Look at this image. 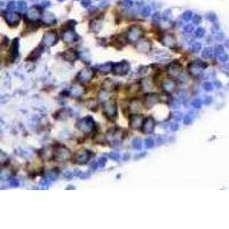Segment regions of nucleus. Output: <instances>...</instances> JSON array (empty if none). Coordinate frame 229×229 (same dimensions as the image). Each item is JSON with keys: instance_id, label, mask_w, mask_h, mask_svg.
<instances>
[{"instance_id": "obj_29", "label": "nucleus", "mask_w": 229, "mask_h": 229, "mask_svg": "<svg viewBox=\"0 0 229 229\" xmlns=\"http://www.w3.org/2000/svg\"><path fill=\"white\" fill-rule=\"evenodd\" d=\"M86 104H87V108L93 109V110H95V109L97 108V102H96L95 100H88V101L86 102Z\"/></svg>"}, {"instance_id": "obj_5", "label": "nucleus", "mask_w": 229, "mask_h": 229, "mask_svg": "<svg viewBox=\"0 0 229 229\" xmlns=\"http://www.w3.org/2000/svg\"><path fill=\"white\" fill-rule=\"evenodd\" d=\"M94 77V70L89 69V68H85L82 70L79 71V73L77 74V80L81 84H86L89 82Z\"/></svg>"}, {"instance_id": "obj_7", "label": "nucleus", "mask_w": 229, "mask_h": 229, "mask_svg": "<svg viewBox=\"0 0 229 229\" xmlns=\"http://www.w3.org/2000/svg\"><path fill=\"white\" fill-rule=\"evenodd\" d=\"M129 71V63L126 61H121L119 63L113 64L112 66V72L117 76H124Z\"/></svg>"}, {"instance_id": "obj_6", "label": "nucleus", "mask_w": 229, "mask_h": 229, "mask_svg": "<svg viewBox=\"0 0 229 229\" xmlns=\"http://www.w3.org/2000/svg\"><path fill=\"white\" fill-rule=\"evenodd\" d=\"M90 156H92V155H90L89 151H87V150H79V151H77V152L72 156V160H73L74 163L79 164V165H82V164H86V163L89 160Z\"/></svg>"}, {"instance_id": "obj_48", "label": "nucleus", "mask_w": 229, "mask_h": 229, "mask_svg": "<svg viewBox=\"0 0 229 229\" xmlns=\"http://www.w3.org/2000/svg\"><path fill=\"white\" fill-rule=\"evenodd\" d=\"M171 128H172V129H176V128H177V125H172Z\"/></svg>"}, {"instance_id": "obj_39", "label": "nucleus", "mask_w": 229, "mask_h": 229, "mask_svg": "<svg viewBox=\"0 0 229 229\" xmlns=\"http://www.w3.org/2000/svg\"><path fill=\"white\" fill-rule=\"evenodd\" d=\"M204 32H205L204 29H198V30L196 31V37H203V35L205 34Z\"/></svg>"}, {"instance_id": "obj_45", "label": "nucleus", "mask_w": 229, "mask_h": 229, "mask_svg": "<svg viewBox=\"0 0 229 229\" xmlns=\"http://www.w3.org/2000/svg\"><path fill=\"white\" fill-rule=\"evenodd\" d=\"M15 7H16V6H15V3H14V2H9V3H8V9L13 10Z\"/></svg>"}, {"instance_id": "obj_32", "label": "nucleus", "mask_w": 229, "mask_h": 229, "mask_svg": "<svg viewBox=\"0 0 229 229\" xmlns=\"http://www.w3.org/2000/svg\"><path fill=\"white\" fill-rule=\"evenodd\" d=\"M133 147L136 148V149H140V148H141V140H140L139 137L133 140Z\"/></svg>"}, {"instance_id": "obj_13", "label": "nucleus", "mask_w": 229, "mask_h": 229, "mask_svg": "<svg viewBox=\"0 0 229 229\" xmlns=\"http://www.w3.org/2000/svg\"><path fill=\"white\" fill-rule=\"evenodd\" d=\"M166 72L171 77H179L182 72V65L179 62H173L171 65H168Z\"/></svg>"}, {"instance_id": "obj_20", "label": "nucleus", "mask_w": 229, "mask_h": 229, "mask_svg": "<svg viewBox=\"0 0 229 229\" xmlns=\"http://www.w3.org/2000/svg\"><path fill=\"white\" fill-rule=\"evenodd\" d=\"M62 56H63V58H64L65 61L74 62V61L79 57V54H78V52H77L76 49H68V50H65V52L62 54Z\"/></svg>"}, {"instance_id": "obj_9", "label": "nucleus", "mask_w": 229, "mask_h": 229, "mask_svg": "<svg viewBox=\"0 0 229 229\" xmlns=\"http://www.w3.org/2000/svg\"><path fill=\"white\" fill-rule=\"evenodd\" d=\"M143 121H144V118L142 114H139V113H132L129 116V126L131 128L133 129H139L142 127L143 125Z\"/></svg>"}, {"instance_id": "obj_8", "label": "nucleus", "mask_w": 229, "mask_h": 229, "mask_svg": "<svg viewBox=\"0 0 229 229\" xmlns=\"http://www.w3.org/2000/svg\"><path fill=\"white\" fill-rule=\"evenodd\" d=\"M57 39H58V37H57L56 31L50 30V31L45 33V35L42 38V45H45L47 47H50V46H53V45H55L57 42Z\"/></svg>"}, {"instance_id": "obj_47", "label": "nucleus", "mask_w": 229, "mask_h": 229, "mask_svg": "<svg viewBox=\"0 0 229 229\" xmlns=\"http://www.w3.org/2000/svg\"><path fill=\"white\" fill-rule=\"evenodd\" d=\"M184 30H185V32H189V31H192V30H194V26H192V24H191V25H189V26H187V27H185Z\"/></svg>"}, {"instance_id": "obj_21", "label": "nucleus", "mask_w": 229, "mask_h": 229, "mask_svg": "<svg viewBox=\"0 0 229 229\" xmlns=\"http://www.w3.org/2000/svg\"><path fill=\"white\" fill-rule=\"evenodd\" d=\"M142 105H144V104H142L141 101H137L136 98H133L128 104V110H129L131 113H137V111H140Z\"/></svg>"}, {"instance_id": "obj_14", "label": "nucleus", "mask_w": 229, "mask_h": 229, "mask_svg": "<svg viewBox=\"0 0 229 229\" xmlns=\"http://www.w3.org/2000/svg\"><path fill=\"white\" fill-rule=\"evenodd\" d=\"M155 119L152 118V117H148V118H145L144 119V121H143V125H142V131H143V133H145V134H151L152 132H153V129H155Z\"/></svg>"}, {"instance_id": "obj_41", "label": "nucleus", "mask_w": 229, "mask_h": 229, "mask_svg": "<svg viewBox=\"0 0 229 229\" xmlns=\"http://www.w3.org/2000/svg\"><path fill=\"white\" fill-rule=\"evenodd\" d=\"M109 157H110V158H112V159H118V158H119V153L112 152V153H110V155H109Z\"/></svg>"}, {"instance_id": "obj_4", "label": "nucleus", "mask_w": 229, "mask_h": 229, "mask_svg": "<svg viewBox=\"0 0 229 229\" xmlns=\"http://www.w3.org/2000/svg\"><path fill=\"white\" fill-rule=\"evenodd\" d=\"M102 111L105 114V117H108L111 120L116 119L117 117V105L114 102H110V101L104 102L102 106Z\"/></svg>"}, {"instance_id": "obj_11", "label": "nucleus", "mask_w": 229, "mask_h": 229, "mask_svg": "<svg viewBox=\"0 0 229 229\" xmlns=\"http://www.w3.org/2000/svg\"><path fill=\"white\" fill-rule=\"evenodd\" d=\"M203 68H206V63L202 62V61H195L194 63H191L189 65V72L194 76V77H198L202 73Z\"/></svg>"}, {"instance_id": "obj_43", "label": "nucleus", "mask_w": 229, "mask_h": 229, "mask_svg": "<svg viewBox=\"0 0 229 229\" xmlns=\"http://www.w3.org/2000/svg\"><path fill=\"white\" fill-rule=\"evenodd\" d=\"M215 49H216V50H215V53H216V54H222V53H223V52H222V50H223V48H222L221 46H216V47H215Z\"/></svg>"}, {"instance_id": "obj_38", "label": "nucleus", "mask_w": 229, "mask_h": 229, "mask_svg": "<svg viewBox=\"0 0 229 229\" xmlns=\"http://www.w3.org/2000/svg\"><path fill=\"white\" fill-rule=\"evenodd\" d=\"M120 5H123V6H125V7H131V6H132V1H131V0H123V1L120 2Z\"/></svg>"}, {"instance_id": "obj_49", "label": "nucleus", "mask_w": 229, "mask_h": 229, "mask_svg": "<svg viewBox=\"0 0 229 229\" xmlns=\"http://www.w3.org/2000/svg\"><path fill=\"white\" fill-rule=\"evenodd\" d=\"M58 1H63V0H58Z\"/></svg>"}, {"instance_id": "obj_3", "label": "nucleus", "mask_w": 229, "mask_h": 229, "mask_svg": "<svg viewBox=\"0 0 229 229\" xmlns=\"http://www.w3.org/2000/svg\"><path fill=\"white\" fill-rule=\"evenodd\" d=\"M72 157L70 150L63 145H56L54 148V157L53 159L56 161H66Z\"/></svg>"}, {"instance_id": "obj_35", "label": "nucleus", "mask_w": 229, "mask_h": 229, "mask_svg": "<svg viewBox=\"0 0 229 229\" xmlns=\"http://www.w3.org/2000/svg\"><path fill=\"white\" fill-rule=\"evenodd\" d=\"M17 8H18L19 10H24V9L26 8V5H25V2H24V1H19V2L17 3Z\"/></svg>"}, {"instance_id": "obj_24", "label": "nucleus", "mask_w": 229, "mask_h": 229, "mask_svg": "<svg viewBox=\"0 0 229 229\" xmlns=\"http://www.w3.org/2000/svg\"><path fill=\"white\" fill-rule=\"evenodd\" d=\"M97 98H98V102H101V103H104V102L109 101V100H110V92L106 90V89H102V90L98 93Z\"/></svg>"}, {"instance_id": "obj_15", "label": "nucleus", "mask_w": 229, "mask_h": 229, "mask_svg": "<svg viewBox=\"0 0 229 229\" xmlns=\"http://www.w3.org/2000/svg\"><path fill=\"white\" fill-rule=\"evenodd\" d=\"M160 96L157 94H148L144 96V106L145 108H151L152 105H156L157 102H159Z\"/></svg>"}, {"instance_id": "obj_25", "label": "nucleus", "mask_w": 229, "mask_h": 229, "mask_svg": "<svg viewBox=\"0 0 229 229\" xmlns=\"http://www.w3.org/2000/svg\"><path fill=\"white\" fill-rule=\"evenodd\" d=\"M174 88H175V82L173 80L167 79L163 82V89L165 92H172V90H174Z\"/></svg>"}, {"instance_id": "obj_44", "label": "nucleus", "mask_w": 229, "mask_h": 229, "mask_svg": "<svg viewBox=\"0 0 229 229\" xmlns=\"http://www.w3.org/2000/svg\"><path fill=\"white\" fill-rule=\"evenodd\" d=\"M41 5H42V7H49L50 2H49L48 0H42V1H41Z\"/></svg>"}, {"instance_id": "obj_16", "label": "nucleus", "mask_w": 229, "mask_h": 229, "mask_svg": "<svg viewBox=\"0 0 229 229\" xmlns=\"http://www.w3.org/2000/svg\"><path fill=\"white\" fill-rule=\"evenodd\" d=\"M160 41H161L163 45H165V46H167L169 48H173L175 46V42H176L175 41V37L173 34H171V33H164L161 35V38H160Z\"/></svg>"}, {"instance_id": "obj_42", "label": "nucleus", "mask_w": 229, "mask_h": 229, "mask_svg": "<svg viewBox=\"0 0 229 229\" xmlns=\"http://www.w3.org/2000/svg\"><path fill=\"white\" fill-rule=\"evenodd\" d=\"M81 5L84 7H88L90 5V0H81Z\"/></svg>"}, {"instance_id": "obj_12", "label": "nucleus", "mask_w": 229, "mask_h": 229, "mask_svg": "<svg viewBox=\"0 0 229 229\" xmlns=\"http://www.w3.org/2000/svg\"><path fill=\"white\" fill-rule=\"evenodd\" d=\"M62 39L63 41L70 44V42H76L78 40V35L74 33L73 29H64L63 27V32H62Z\"/></svg>"}, {"instance_id": "obj_22", "label": "nucleus", "mask_w": 229, "mask_h": 229, "mask_svg": "<svg viewBox=\"0 0 229 229\" xmlns=\"http://www.w3.org/2000/svg\"><path fill=\"white\" fill-rule=\"evenodd\" d=\"M41 19H42V23L46 24V25H52V24L56 23V18H55V16L52 13H45L42 15Z\"/></svg>"}, {"instance_id": "obj_10", "label": "nucleus", "mask_w": 229, "mask_h": 229, "mask_svg": "<svg viewBox=\"0 0 229 229\" xmlns=\"http://www.w3.org/2000/svg\"><path fill=\"white\" fill-rule=\"evenodd\" d=\"M41 16V8L39 6H32L26 11V21H37Z\"/></svg>"}, {"instance_id": "obj_18", "label": "nucleus", "mask_w": 229, "mask_h": 229, "mask_svg": "<svg viewBox=\"0 0 229 229\" xmlns=\"http://www.w3.org/2000/svg\"><path fill=\"white\" fill-rule=\"evenodd\" d=\"M3 16H5V18H6V22H7L9 25H11V26L17 25L18 22H19V18H21V15L17 14V13H9V14H7V15L3 14Z\"/></svg>"}, {"instance_id": "obj_37", "label": "nucleus", "mask_w": 229, "mask_h": 229, "mask_svg": "<svg viewBox=\"0 0 229 229\" xmlns=\"http://www.w3.org/2000/svg\"><path fill=\"white\" fill-rule=\"evenodd\" d=\"M204 88L206 89V90H212L213 89V85L211 84V82H204Z\"/></svg>"}, {"instance_id": "obj_23", "label": "nucleus", "mask_w": 229, "mask_h": 229, "mask_svg": "<svg viewBox=\"0 0 229 229\" xmlns=\"http://www.w3.org/2000/svg\"><path fill=\"white\" fill-rule=\"evenodd\" d=\"M90 31L94 33H97L101 27H102V21L100 18H94L93 21H90Z\"/></svg>"}, {"instance_id": "obj_36", "label": "nucleus", "mask_w": 229, "mask_h": 229, "mask_svg": "<svg viewBox=\"0 0 229 229\" xmlns=\"http://www.w3.org/2000/svg\"><path fill=\"white\" fill-rule=\"evenodd\" d=\"M200 48H202V46H200V44H198V42L194 44L192 47H191V49H192L194 52H198V50H200Z\"/></svg>"}, {"instance_id": "obj_34", "label": "nucleus", "mask_w": 229, "mask_h": 229, "mask_svg": "<svg viewBox=\"0 0 229 229\" xmlns=\"http://www.w3.org/2000/svg\"><path fill=\"white\" fill-rule=\"evenodd\" d=\"M212 55V49L211 48H206L205 50H203V56L204 57H208Z\"/></svg>"}, {"instance_id": "obj_28", "label": "nucleus", "mask_w": 229, "mask_h": 229, "mask_svg": "<svg viewBox=\"0 0 229 229\" xmlns=\"http://www.w3.org/2000/svg\"><path fill=\"white\" fill-rule=\"evenodd\" d=\"M112 64L111 63H105V64H102L101 66H100V72L101 73H108V72H110V71H112Z\"/></svg>"}, {"instance_id": "obj_30", "label": "nucleus", "mask_w": 229, "mask_h": 229, "mask_svg": "<svg viewBox=\"0 0 229 229\" xmlns=\"http://www.w3.org/2000/svg\"><path fill=\"white\" fill-rule=\"evenodd\" d=\"M192 17H194V15H192V13H191V11H185V13L183 14V16H182V18H183L184 21L192 19Z\"/></svg>"}, {"instance_id": "obj_1", "label": "nucleus", "mask_w": 229, "mask_h": 229, "mask_svg": "<svg viewBox=\"0 0 229 229\" xmlns=\"http://www.w3.org/2000/svg\"><path fill=\"white\" fill-rule=\"evenodd\" d=\"M77 127H78V129H79L80 132H82V133H85V134H89V133H92V132L94 131V128H95V123H94L93 118H92L90 116H88V117H85L84 119L78 120Z\"/></svg>"}, {"instance_id": "obj_31", "label": "nucleus", "mask_w": 229, "mask_h": 229, "mask_svg": "<svg viewBox=\"0 0 229 229\" xmlns=\"http://www.w3.org/2000/svg\"><path fill=\"white\" fill-rule=\"evenodd\" d=\"M150 13H151V9H150V7H143V9H142V11H141V14L143 15V16H149L150 15Z\"/></svg>"}, {"instance_id": "obj_2", "label": "nucleus", "mask_w": 229, "mask_h": 229, "mask_svg": "<svg viewBox=\"0 0 229 229\" xmlns=\"http://www.w3.org/2000/svg\"><path fill=\"white\" fill-rule=\"evenodd\" d=\"M143 33H144V31H143V29L140 25H132L128 29V31L126 32L125 35H126V38H127V40L129 42L134 44V42H137L141 39V37L143 35Z\"/></svg>"}, {"instance_id": "obj_17", "label": "nucleus", "mask_w": 229, "mask_h": 229, "mask_svg": "<svg viewBox=\"0 0 229 229\" xmlns=\"http://www.w3.org/2000/svg\"><path fill=\"white\" fill-rule=\"evenodd\" d=\"M140 87H141V89H143L145 92H151L153 89V87H155L153 80L150 79V78L143 77V79L140 80Z\"/></svg>"}, {"instance_id": "obj_19", "label": "nucleus", "mask_w": 229, "mask_h": 229, "mask_svg": "<svg viewBox=\"0 0 229 229\" xmlns=\"http://www.w3.org/2000/svg\"><path fill=\"white\" fill-rule=\"evenodd\" d=\"M136 49L141 53H147L151 49V42L147 39H141L136 44Z\"/></svg>"}, {"instance_id": "obj_27", "label": "nucleus", "mask_w": 229, "mask_h": 229, "mask_svg": "<svg viewBox=\"0 0 229 229\" xmlns=\"http://www.w3.org/2000/svg\"><path fill=\"white\" fill-rule=\"evenodd\" d=\"M41 49H42V46L40 47V48H38V49H34L30 55H29V57L26 58V60H29V61H32V60H37L39 56H40V53H41Z\"/></svg>"}, {"instance_id": "obj_40", "label": "nucleus", "mask_w": 229, "mask_h": 229, "mask_svg": "<svg viewBox=\"0 0 229 229\" xmlns=\"http://www.w3.org/2000/svg\"><path fill=\"white\" fill-rule=\"evenodd\" d=\"M192 105L196 106V108H198V106L202 105V101H200V100H194V101H192Z\"/></svg>"}, {"instance_id": "obj_33", "label": "nucleus", "mask_w": 229, "mask_h": 229, "mask_svg": "<svg viewBox=\"0 0 229 229\" xmlns=\"http://www.w3.org/2000/svg\"><path fill=\"white\" fill-rule=\"evenodd\" d=\"M144 144H145V147H147V148H151V147H153L155 142H153V140H152V139H147Z\"/></svg>"}, {"instance_id": "obj_46", "label": "nucleus", "mask_w": 229, "mask_h": 229, "mask_svg": "<svg viewBox=\"0 0 229 229\" xmlns=\"http://www.w3.org/2000/svg\"><path fill=\"white\" fill-rule=\"evenodd\" d=\"M207 17H208V19H212V21H215V18H216L215 15H214L213 13H211V15H208Z\"/></svg>"}, {"instance_id": "obj_26", "label": "nucleus", "mask_w": 229, "mask_h": 229, "mask_svg": "<svg viewBox=\"0 0 229 229\" xmlns=\"http://www.w3.org/2000/svg\"><path fill=\"white\" fill-rule=\"evenodd\" d=\"M84 94V88L82 87H78V86H74L71 88V95L74 96V97H79Z\"/></svg>"}]
</instances>
